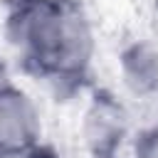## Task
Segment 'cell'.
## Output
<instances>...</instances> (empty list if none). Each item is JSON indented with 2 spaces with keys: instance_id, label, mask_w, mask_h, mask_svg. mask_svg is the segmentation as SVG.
Segmentation results:
<instances>
[{
  "instance_id": "7a4b0ae2",
  "label": "cell",
  "mask_w": 158,
  "mask_h": 158,
  "mask_svg": "<svg viewBox=\"0 0 158 158\" xmlns=\"http://www.w3.org/2000/svg\"><path fill=\"white\" fill-rule=\"evenodd\" d=\"M40 136L32 101L15 86L0 84V156H27Z\"/></svg>"
},
{
  "instance_id": "277c9868",
  "label": "cell",
  "mask_w": 158,
  "mask_h": 158,
  "mask_svg": "<svg viewBox=\"0 0 158 158\" xmlns=\"http://www.w3.org/2000/svg\"><path fill=\"white\" fill-rule=\"evenodd\" d=\"M123 74L133 91H151L158 86V54L146 47L136 44L123 54Z\"/></svg>"
},
{
  "instance_id": "6da1fadb",
  "label": "cell",
  "mask_w": 158,
  "mask_h": 158,
  "mask_svg": "<svg viewBox=\"0 0 158 158\" xmlns=\"http://www.w3.org/2000/svg\"><path fill=\"white\" fill-rule=\"evenodd\" d=\"M20 40L44 74L79 72L89 57V30L79 12L57 0H37L22 12Z\"/></svg>"
},
{
  "instance_id": "3957f363",
  "label": "cell",
  "mask_w": 158,
  "mask_h": 158,
  "mask_svg": "<svg viewBox=\"0 0 158 158\" xmlns=\"http://www.w3.org/2000/svg\"><path fill=\"white\" fill-rule=\"evenodd\" d=\"M123 138V114L121 109L106 99L99 96L86 114V143L96 158H109L118 148Z\"/></svg>"
},
{
  "instance_id": "5b68a950",
  "label": "cell",
  "mask_w": 158,
  "mask_h": 158,
  "mask_svg": "<svg viewBox=\"0 0 158 158\" xmlns=\"http://www.w3.org/2000/svg\"><path fill=\"white\" fill-rule=\"evenodd\" d=\"M136 153H138V158H158V126L151 128V131H146L138 138Z\"/></svg>"
},
{
  "instance_id": "8992f818",
  "label": "cell",
  "mask_w": 158,
  "mask_h": 158,
  "mask_svg": "<svg viewBox=\"0 0 158 158\" xmlns=\"http://www.w3.org/2000/svg\"><path fill=\"white\" fill-rule=\"evenodd\" d=\"M22 158H57L52 151H44V148H32L27 156H22Z\"/></svg>"
}]
</instances>
